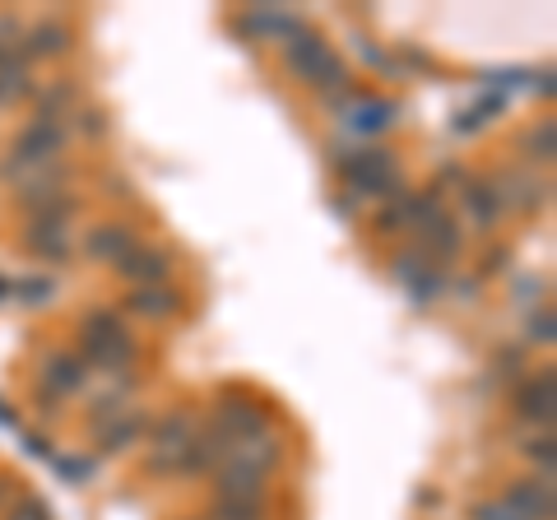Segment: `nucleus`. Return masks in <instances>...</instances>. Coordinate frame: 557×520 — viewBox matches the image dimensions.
<instances>
[{
	"mask_svg": "<svg viewBox=\"0 0 557 520\" xmlns=\"http://www.w3.org/2000/svg\"><path fill=\"white\" fill-rule=\"evenodd\" d=\"M79 339H131V331H126V321H121L112 307H98V311H89V317L79 321Z\"/></svg>",
	"mask_w": 557,
	"mask_h": 520,
	"instance_id": "nucleus-27",
	"label": "nucleus"
},
{
	"mask_svg": "<svg viewBox=\"0 0 557 520\" xmlns=\"http://www.w3.org/2000/svg\"><path fill=\"white\" fill-rule=\"evenodd\" d=\"M182 293H172L168 284L159 288H135L131 298H126V311H135V317H145V321H168V317H177L182 311Z\"/></svg>",
	"mask_w": 557,
	"mask_h": 520,
	"instance_id": "nucleus-23",
	"label": "nucleus"
},
{
	"mask_svg": "<svg viewBox=\"0 0 557 520\" xmlns=\"http://www.w3.org/2000/svg\"><path fill=\"white\" fill-rule=\"evenodd\" d=\"M223 460H228V446L214 442L209 432H196V442H190L186 460H182V474H214Z\"/></svg>",
	"mask_w": 557,
	"mask_h": 520,
	"instance_id": "nucleus-26",
	"label": "nucleus"
},
{
	"mask_svg": "<svg viewBox=\"0 0 557 520\" xmlns=\"http://www.w3.org/2000/svg\"><path fill=\"white\" fill-rule=\"evenodd\" d=\"M75 98H79V89H75L70 79L51 84V89L38 94V116H42V121H65V112L75 108Z\"/></svg>",
	"mask_w": 557,
	"mask_h": 520,
	"instance_id": "nucleus-29",
	"label": "nucleus"
},
{
	"mask_svg": "<svg viewBox=\"0 0 557 520\" xmlns=\"http://www.w3.org/2000/svg\"><path fill=\"white\" fill-rule=\"evenodd\" d=\"M20 38H24V28L14 14H0V51H20Z\"/></svg>",
	"mask_w": 557,
	"mask_h": 520,
	"instance_id": "nucleus-35",
	"label": "nucleus"
},
{
	"mask_svg": "<svg viewBox=\"0 0 557 520\" xmlns=\"http://www.w3.org/2000/svg\"><path fill=\"white\" fill-rule=\"evenodd\" d=\"M242 33H251V38H265V42H288L298 28H307L298 14H288V10H274V5H260V10H247L237 20Z\"/></svg>",
	"mask_w": 557,
	"mask_h": 520,
	"instance_id": "nucleus-15",
	"label": "nucleus"
},
{
	"mask_svg": "<svg viewBox=\"0 0 557 520\" xmlns=\"http://www.w3.org/2000/svg\"><path fill=\"white\" fill-rule=\"evenodd\" d=\"M79 358L84 368H98V372H126V362L135 358V344L131 339H79Z\"/></svg>",
	"mask_w": 557,
	"mask_h": 520,
	"instance_id": "nucleus-22",
	"label": "nucleus"
},
{
	"mask_svg": "<svg viewBox=\"0 0 557 520\" xmlns=\"http://www.w3.org/2000/svg\"><path fill=\"white\" fill-rule=\"evenodd\" d=\"M190 442H196V413H172L149 442V474H177Z\"/></svg>",
	"mask_w": 557,
	"mask_h": 520,
	"instance_id": "nucleus-4",
	"label": "nucleus"
},
{
	"mask_svg": "<svg viewBox=\"0 0 557 520\" xmlns=\"http://www.w3.org/2000/svg\"><path fill=\"white\" fill-rule=\"evenodd\" d=\"M65 51H70V28L57 24V20H42L38 28H28L20 57L24 61H38V57H65Z\"/></svg>",
	"mask_w": 557,
	"mask_h": 520,
	"instance_id": "nucleus-24",
	"label": "nucleus"
},
{
	"mask_svg": "<svg viewBox=\"0 0 557 520\" xmlns=\"http://www.w3.org/2000/svg\"><path fill=\"white\" fill-rule=\"evenodd\" d=\"M516 413L525 423H539V428H553L557 419V372L544 368V372H530L525 381H520V391H516Z\"/></svg>",
	"mask_w": 557,
	"mask_h": 520,
	"instance_id": "nucleus-9",
	"label": "nucleus"
},
{
	"mask_svg": "<svg viewBox=\"0 0 557 520\" xmlns=\"http://www.w3.org/2000/svg\"><path fill=\"white\" fill-rule=\"evenodd\" d=\"M33 94V75H28V61L20 51H0V108H14L20 98Z\"/></svg>",
	"mask_w": 557,
	"mask_h": 520,
	"instance_id": "nucleus-25",
	"label": "nucleus"
},
{
	"mask_svg": "<svg viewBox=\"0 0 557 520\" xmlns=\"http://www.w3.org/2000/svg\"><path fill=\"white\" fill-rule=\"evenodd\" d=\"M339 112H344V131H348V135H386L395 121H399V102L348 89V94L339 98Z\"/></svg>",
	"mask_w": 557,
	"mask_h": 520,
	"instance_id": "nucleus-8",
	"label": "nucleus"
},
{
	"mask_svg": "<svg viewBox=\"0 0 557 520\" xmlns=\"http://www.w3.org/2000/svg\"><path fill=\"white\" fill-rule=\"evenodd\" d=\"M534 89L544 94V98H553V71H544V75H534Z\"/></svg>",
	"mask_w": 557,
	"mask_h": 520,
	"instance_id": "nucleus-38",
	"label": "nucleus"
},
{
	"mask_svg": "<svg viewBox=\"0 0 557 520\" xmlns=\"http://www.w3.org/2000/svg\"><path fill=\"white\" fill-rule=\"evenodd\" d=\"M5 520H51V511H47V502H42V497H20V502L10 507Z\"/></svg>",
	"mask_w": 557,
	"mask_h": 520,
	"instance_id": "nucleus-33",
	"label": "nucleus"
},
{
	"mask_svg": "<svg viewBox=\"0 0 557 520\" xmlns=\"http://www.w3.org/2000/svg\"><path fill=\"white\" fill-rule=\"evenodd\" d=\"M89 368H84V358L79 354H47L42 362V391H51L57 400H65V395H75L89 386Z\"/></svg>",
	"mask_w": 557,
	"mask_h": 520,
	"instance_id": "nucleus-13",
	"label": "nucleus"
},
{
	"mask_svg": "<svg viewBox=\"0 0 557 520\" xmlns=\"http://www.w3.org/2000/svg\"><path fill=\"white\" fill-rule=\"evenodd\" d=\"M209 520H270L265 502H214Z\"/></svg>",
	"mask_w": 557,
	"mask_h": 520,
	"instance_id": "nucleus-30",
	"label": "nucleus"
},
{
	"mask_svg": "<svg viewBox=\"0 0 557 520\" xmlns=\"http://www.w3.org/2000/svg\"><path fill=\"white\" fill-rule=\"evenodd\" d=\"M469 520H520V516L502 507V497H497V502H474V507H469Z\"/></svg>",
	"mask_w": 557,
	"mask_h": 520,
	"instance_id": "nucleus-34",
	"label": "nucleus"
},
{
	"mask_svg": "<svg viewBox=\"0 0 557 520\" xmlns=\"http://www.w3.org/2000/svg\"><path fill=\"white\" fill-rule=\"evenodd\" d=\"M493 186L502 196V210H539L548 200V186L534 172H502V177H493Z\"/></svg>",
	"mask_w": 557,
	"mask_h": 520,
	"instance_id": "nucleus-17",
	"label": "nucleus"
},
{
	"mask_svg": "<svg viewBox=\"0 0 557 520\" xmlns=\"http://www.w3.org/2000/svg\"><path fill=\"white\" fill-rule=\"evenodd\" d=\"M339 172L344 182L358 190V196H376V200H395L405 196V182H399V168L386 149H354V159H339Z\"/></svg>",
	"mask_w": 557,
	"mask_h": 520,
	"instance_id": "nucleus-2",
	"label": "nucleus"
},
{
	"mask_svg": "<svg viewBox=\"0 0 557 520\" xmlns=\"http://www.w3.org/2000/svg\"><path fill=\"white\" fill-rule=\"evenodd\" d=\"M145 428H149V413L126 405L121 413H112L108 423H98V446L108 450V456H121V450H131L139 437H145Z\"/></svg>",
	"mask_w": 557,
	"mask_h": 520,
	"instance_id": "nucleus-14",
	"label": "nucleus"
},
{
	"mask_svg": "<svg viewBox=\"0 0 557 520\" xmlns=\"http://www.w3.org/2000/svg\"><path fill=\"white\" fill-rule=\"evenodd\" d=\"M61 149H65V121H42V116H33L28 126L14 135L10 163H20V168H47V163H57Z\"/></svg>",
	"mask_w": 557,
	"mask_h": 520,
	"instance_id": "nucleus-5",
	"label": "nucleus"
},
{
	"mask_svg": "<svg viewBox=\"0 0 557 520\" xmlns=\"http://www.w3.org/2000/svg\"><path fill=\"white\" fill-rule=\"evenodd\" d=\"M391 274H395V280L409 288V298H413L418 307L437 302V298H442V288H446V270L437 265V260H428V256L418 251V247L399 251V256L391 260Z\"/></svg>",
	"mask_w": 557,
	"mask_h": 520,
	"instance_id": "nucleus-6",
	"label": "nucleus"
},
{
	"mask_svg": "<svg viewBox=\"0 0 557 520\" xmlns=\"http://www.w3.org/2000/svg\"><path fill=\"white\" fill-rule=\"evenodd\" d=\"M284 61H288V71L298 75L302 84H311V89H321L330 98H339V94L354 89V84H348L344 61L330 51V42L321 38V33H311V28H298L284 42Z\"/></svg>",
	"mask_w": 557,
	"mask_h": 520,
	"instance_id": "nucleus-1",
	"label": "nucleus"
},
{
	"mask_svg": "<svg viewBox=\"0 0 557 520\" xmlns=\"http://www.w3.org/2000/svg\"><path fill=\"white\" fill-rule=\"evenodd\" d=\"M260 432H270V413L260 409L256 400H242V395H228V400H219L214 413H209V437L223 442V446H242L260 437Z\"/></svg>",
	"mask_w": 557,
	"mask_h": 520,
	"instance_id": "nucleus-3",
	"label": "nucleus"
},
{
	"mask_svg": "<svg viewBox=\"0 0 557 520\" xmlns=\"http://www.w3.org/2000/svg\"><path fill=\"white\" fill-rule=\"evenodd\" d=\"M479 126H483V116H479L474 108H469V112H460V116H456V131H460V135H469V131H479Z\"/></svg>",
	"mask_w": 557,
	"mask_h": 520,
	"instance_id": "nucleus-37",
	"label": "nucleus"
},
{
	"mask_svg": "<svg viewBox=\"0 0 557 520\" xmlns=\"http://www.w3.org/2000/svg\"><path fill=\"white\" fill-rule=\"evenodd\" d=\"M442 196L437 190H405V196H395V205L381 210V233H423L432 219H442Z\"/></svg>",
	"mask_w": 557,
	"mask_h": 520,
	"instance_id": "nucleus-7",
	"label": "nucleus"
},
{
	"mask_svg": "<svg viewBox=\"0 0 557 520\" xmlns=\"http://www.w3.org/2000/svg\"><path fill=\"white\" fill-rule=\"evenodd\" d=\"M460 196H465V214H469V223H474L479 233H487L502 214H507V210H502V196H497V186H493V182H474V177H465Z\"/></svg>",
	"mask_w": 557,
	"mask_h": 520,
	"instance_id": "nucleus-20",
	"label": "nucleus"
},
{
	"mask_svg": "<svg viewBox=\"0 0 557 520\" xmlns=\"http://www.w3.org/2000/svg\"><path fill=\"white\" fill-rule=\"evenodd\" d=\"M214 502H265V479L223 460L214 470Z\"/></svg>",
	"mask_w": 557,
	"mask_h": 520,
	"instance_id": "nucleus-19",
	"label": "nucleus"
},
{
	"mask_svg": "<svg viewBox=\"0 0 557 520\" xmlns=\"http://www.w3.org/2000/svg\"><path fill=\"white\" fill-rule=\"evenodd\" d=\"M413 237H418L413 247L423 251L428 260H437V265H442V260H456V256H460V228H456V219H450V214L432 219L428 228H423V233H413Z\"/></svg>",
	"mask_w": 557,
	"mask_h": 520,
	"instance_id": "nucleus-21",
	"label": "nucleus"
},
{
	"mask_svg": "<svg viewBox=\"0 0 557 520\" xmlns=\"http://www.w3.org/2000/svg\"><path fill=\"white\" fill-rule=\"evenodd\" d=\"M525 456H530L534 465H544V479H553V437H548V432H544L539 442H530Z\"/></svg>",
	"mask_w": 557,
	"mask_h": 520,
	"instance_id": "nucleus-36",
	"label": "nucleus"
},
{
	"mask_svg": "<svg viewBox=\"0 0 557 520\" xmlns=\"http://www.w3.org/2000/svg\"><path fill=\"white\" fill-rule=\"evenodd\" d=\"M135 247H139V237L131 223H98V228L84 237V256L98 260V265H116V260Z\"/></svg>",
	"mask_w": 557,
	"mask_h": 520,
	"instance_id": "nucleus-12",
	"label": "nucleus"
},
{
	"mask_svg": "<svg viewBox=\"0 0 557 520\" xmlns=\"http://www.w3.org/2000/svg\"><path fill=\"white\" fill-rule=\"evenodd\" d=\"M525 159L530 163H544V168L557 159V121L553 116H544L539 126L525 131Z\"/></svg>",
	"mask_w": 557,
	"mask_h": 520,
	"instance_id": "nucleus-28",
	"label": "nucleus"
},
{
	"mask_svg": "<svg viewBox=\"0 0 557 520\" xmlns=\"http://www.w3.org/2000/svg\"><path fill=\"white\" fill-rule=\"evenodd\" d=\"M525 335H530V344H557V317H553V307H539L534 317H530V325H525Z\"/></svg>",
	"mask_w": 557,
	"mask_h": 520,
	"instance_id": "nucleus-32",
	"label": "nucleus"
},
{
	"mask_svg": "<svg viewBox=\"0 0 557 520\" xmlns=\"http://www.w3.org/2000/svg\"><path fill=\"white\" fill-rule=\"evenodd\" d=\"M24 251L47 260V265H65L75 247H70V228H65V223H28V228H24Z\"/></svg>",
	"mask_w": 557,
	"mask_h": 520,
	"instance_id": "nucleus-18",
	"label": "nucleus"
},
{
	"mask_svg": "<svg viewBox=\"0 0 557 520\" xmlns=\"http://www.w3.org/2000/svg\"><path fill=\"white\" fill-rule=\"evenodd\" d=\"M121 280H131L135 288H159V284H168V274H172V256L168 251H159V247H135V251H126L112 265Z\"/></svg>",
	"mask_w": 557,
	"mask_h": 520,
	"instance_id": "nucleus-11",
	"label": "nucleus"
},
{
	"mask_svg": "<svg viewBox=\"0 0 557 520\" xmlns=\"http://www.w3.org/2000/svg\"><path fill=\"white\" fill-rule=\"evenodd\" d=\"M10 298V280H0V302H5Z\"/></svg>",
	"mask_w": 557,
	"mask_h": 520,
	"instance_id": "nucleus-39",
	"label": "nucleus"
},
{
	"mask_svg": "<svg viewBox=\"0 0 557 520\" xmlns=\"http://www.w3.org/2000/svg\"><path fill=\"white\" fill-rule=\"evenodd\" d=\"M278 460H284V442H278L274 432H260V437H251V442H242V446L228 450V465H237V470H251L260 479H265L270 470H278Z\"/></svg>",
	"mask_w": 557,
	"mask_h": 520,
	"instance_id": "nucleus-16",
	"label": "nucleus"
},
{
	"mask_svg": "<svg viewBox=\"0 0 557 520\" xmlns=\"http://www.w3.org/2000/svg\"><path fill=\"white\" fill-rule=\"evenodd\" d=\"M10 293L24 307H47L51 298H57V284H51V280H20V284H10Z\"/></svg>",
	"mask_w": 557,
	"mask_h": 520,
	"instance_id": "nucleus-31",
	"label": "nucleus"
},
{
	"mask_svg": "<svg viewBox=\"0 0 557 520\" xmlns=\"http://www.w3.org/2000/svg\"><path fill=\"white\" fill-rule=\"evenodd\" d=\"M502 507L516 511L520 520H557L553 479H516V483H507V497H502Z\"/></svg>",
	"mask_w": 557,
	"mask_h": 520,
	"instance_id": "nucleus-10",
	"label": "nucleus"
}]
</instances>
